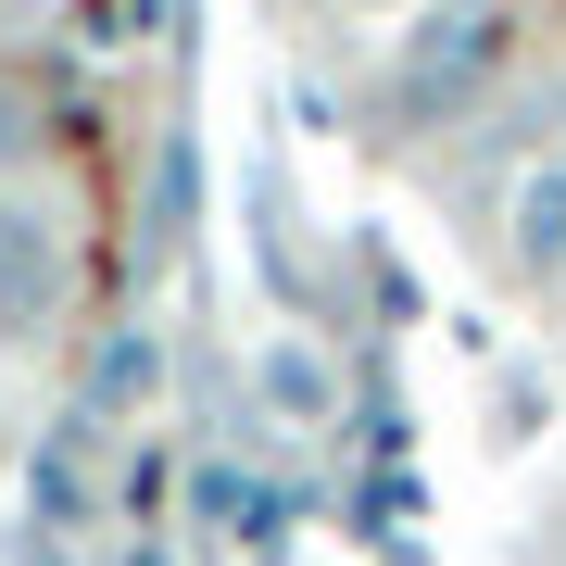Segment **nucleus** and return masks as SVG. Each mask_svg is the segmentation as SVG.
<instances>
[{
	"label": "nucleus",
	"mask_w": 566,
	"mask_h": 566,
	"mask_svg": "<svg viewBox=\"0 0 566 566\" xmlns=\"http://www.w3.org/2000/svg\"><path fill=\"white\" fill-rule=\"evenodd\" d=\"M504 63H516V13H491V0H416V13L390 25L378 102L403 126H465L504 88Z\"/></svg>",
	"instance_id": "nucleus-1"
},
{
	"label": "nucleus",
	"mask_w": 566,
	"mask_h": 566,
	"mask_svg": "<svg viewBox=\"0 0 566 566\" xmlns=\"http://www.w3.org/2000/svg\"><path fill=\"white\" fill-rule=\"evenodd\" d=\"M63 303H76V227H63V202H39V189H0V353H39Z\"/></svg>",
	"instance_id": "nucleus-2"
},
{
	"label": "nucleus",
	"mask_w": 566,
	"mask_h": 566,
	"mask_svg": "<svg viewBox=\"0 0 566 566\" xmlns=\"http://www.w3.org/2000/svg\"><path fill=\"white\" fill-rule=\"evenodd\" d=\"M240 428H277V441L340 428V353H327L315 327H264V340H240Z\"/></svg>",
	"instance_id": "nucleus-3"
},
{
	"label": "nucleus",
	"mask_w": 566,
	"mask_h": 566,
	"mask_svg": "<svg viewBox=\"0 0 566 566\" xmlns=\"http://www.w3.org/2000/svg\"><path fill=\"white\" fill-rule=\"evenodd\" d=\"M102 441H114V428H88L76 403H63V428L25 453V516H39V542H76V528H102Z\"/></svg>",
	"instance_id": "nucleus-4"
},
{
	"label": "nucleus",
	"mask_w": 566,
	"mask_h": 566,
	"mask_svg": "<svg viewBox=\"0 0 566 566\" xmlns=\"http://www.w3.org/2000/svg\"><path fill=\"white\" fill-rule=\"evenodd\" d=\"M151 403H164V327L126 315V327H102L88 365H76V416H88V428H139Z\"/></svg>",
	"instance_id": "nucleus-5"
},
{
	"label": "nucleus",
	"mask_w": 566,
	"mask_h": 566,
	"mask_svg": "<svg viewBox=\"0 0 566 566\" xmlns=\"http://www.w3.org/2000/svg\"><path fill=\"white\" fill-rule=\"evenodd\" d=\"M504 264L542 277V290H566V139L542 164H516V189H504Z\"/></svg>",
	"instance_id": "nucleus-6"
},
{
	"label": "nucleus",
	"mask_w": 566,
	"mask_h": 566,
	"mask_svg": "<svg viewBox=\"0 0 566 566\" xmlns=\"http://www.w3.org/2000/svg\"><path fill=\"white\" fill-rule=\"evenodd\" d=\"M189 227H202V139H189V126H164V139H151V227H139V240L177 252Z\"/></svg>",
	"instance_id": "nucleus-7"
},
{
	"label": "nucleus",
	"mask_w": 566,
	"mask_h": 566,
	"mask_svg": "<svg viewBox=\"0 0 566 566\" xmlns=\"http://www.w3.org/2000/svg\"><path fill=\"white\" fill-rule=\"evenodd\" d=\"M189 516H202V528H227V542H264V528H277V491H264V479H240L227 453H202V465H189Z\"/></svg>",
	"instance_id": "nucleus-8"
},
{
	"label": "nucleus",
	"mask_w": 566,
	"mask_h": 566,
	"mask_svg": "<svg viewBox=\"0 0 566 566\" xmlns=\"http://www.w3.org/2000/svg\"><path fill=\"white\" fill-rule=\"evenodd\" d=\"M39 151H51V114H39V88H13V76H0V189H13Z\"/></svg>",
	"instance_id": "nucleus-9"
},
{
	"label": "nucleus",
	"mask_w": 566,
	"mask_h": 566,
	"mask_svg": "<svg viewBox=\"0 0 566 566\" xmlns=\"http://www.w3.org/2000/svg\"><path fill=\"white\" fill-rule=\"evenodd\" d=\"M340 13H378V25H403V13H416V0H340Z\"/></svg>",
	"instance_id": "nucleus-10"
},
{
	"label": "nucleus",
	"mask_w": 566,
	"mask_h": 566,
	"mask_svg": "<svg viewBox=\"0 0 566 566\" xmlns=\"http://www.w3.org/2000/svg\"><path fill=\"white\" fill-rule=\"evenodd\" d=\"M126 566H164V542H139V554H126Z\"/></svg>",
	"instance_id": "nucleus-11"
},
{
	"label": "nucleus",
	"mask_w": 566,
	"mask_h": 566,
	"mask_svg": "<svg viewBox=\"0 0 566 566\" xmlns=\"http://www.w3.org/2000/svg\"><path fill=\"white\" fill-rule=\"evenodd\" d=\"M491 13H528V0H491Z\"/></svg>",
	"instance_id": "nucleus-12"
}]
</instances>
